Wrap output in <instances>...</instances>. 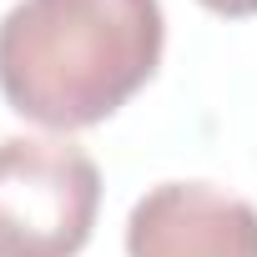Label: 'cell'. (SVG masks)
Wrapping results in <instances>:
<instances>
[{"label": "cell", "instance_id": "1", "mask_svg": "<svg viewBox=\"0 0 257 257\" xmlns=\"http://www.w3.org/2000/svg\"><path fill=\"white\" fill-rule=\"evenodd\" d=\"M162 51V0H16L0 21V96L46 132H86L157 76Z\"/></svg>", "mask_w": 257, "mask_h": 257}, {"label": "cell", "instance_id": "2", "mask_svg": "<svg viewBox=\"0 0 257 257\" xmlns=\"http://www.w3.org/2000/svg\"><path fill=\"white\" fill-rule=\"evenodd\" d=\"M101 212V172L71 137L0 142V257H76Z\"/></svg>", "mask_w": 257, "mask_h": 257}, {"label": "cell", "instance_id": "3", "mask_svg": "<svg viewBox=\"0 0 257 257\" xmlns=\"http://www.w3.org/2000/svg\"><path fill=\"white\" fill-rule=\"evenodd\" d=\"M126 257H257V207L212 182H162L126 217Z\"/></svg>", "mask_w": 257, "mask_h": 257}, {"label": "cell", "instance_id": "4", "mask_svg": "<svg viewBox=\"0 0 257 257\" xmlns=\"http://www.w3.org/2000/svg\"><path fill=\"white\" fill-rule=\"evenodd\" d=\"M202 11H212V16H222V21H247V16H257V0H197Z\"/></svg>", "mask_w": 257, "mask_h": 257}]
</instances>
